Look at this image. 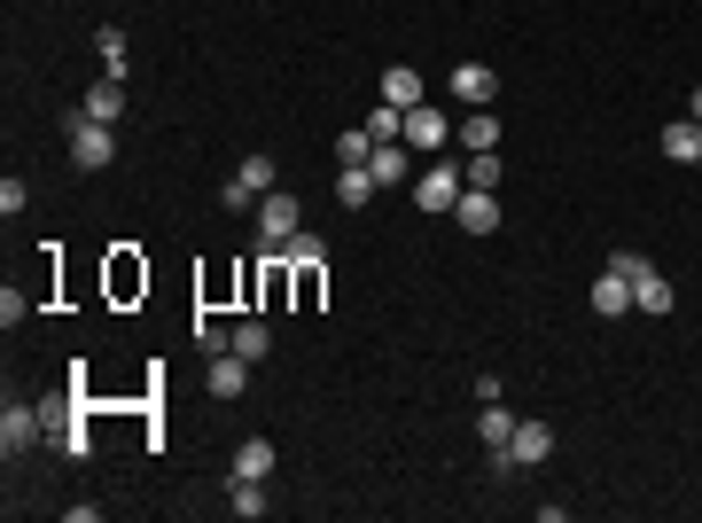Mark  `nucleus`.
<instances>
[{
  "label": "nucleus",
  "instance_id": "nucleus-2",
  "mask_svg": "<svg viewBox=\"0 0 702 523\" xmlns=\"http://www.w3.org/2000/svg\"><path fill=\"white\" fill-rule=\"evenodd\" d=\"M110 156H118V133H110L102 118L78 110V118H70V164H78V172H102Z\"/></svg>",
  "mask_w": 702,
  "mask_h": 523
},
{
  "label": "nucleus",
  "instance_id": "nucleus-16",
  "mask_svg": "<svg viewBox=\"0 0 702 523\" xmlns=\"http://www.w3.org/2000/svg\"><path fill=\"white\" fill-rule=\"evenodd\" d=\"M368 196H375V172H368V164H336V204L360 211Z\"/></svg>",
  "mask_w": 702,
  "mask_h": 523
},
{
  "label": "nucleus",
  "instance_id": "nucleus-26",
  "mask_svg": "<svg viewBox=\"0 0 702 523\" xmlns=\"http://www.w3.org/2000/svg\"><path fill=\"white\" fill-rule=\"evenodd\" d=\"M24 204H32V188H24V181H17V172H9V181H0V211H9V219H17V211H24Z\"/></svg>",
  "mask_w": 702,
  "mask_h": 523
},
{
  "label": "nucleus",
  "instance_id": "nucleus-19",
  "mask_svg": "<svg viewBox=\"0 0 702 523\" xmlns=\"http://www.w3.org/2000/svg\"><path fill=\"white\" fill-rule=\"evenodd\" d=\"M663 156L671 164H702V126L687 118V126H663Z\"/></svg>",
  "mask_w": 702,
  "mask_h": 523
},
{
  "label": "nucleus",
  "instance_id": "nucleus-5",
  "mask_svg": "<svg viewBox=\"0 0 702 523\" xmlns=\"http://www.w3.org/2000/svg\"><path fill=\"white\" fill-rule=\"evenodd\" d=\"M461 188H469V172H453L446 156H437L421 181H414V204H421V211H453V204H461Z\"/></svg>",
  "mask_w": 702,
  "mask_h": 523
},
{
  "label": "nucleus",
  "instance_id": "nucleus-20",
  "mask_svg": "<svg viewBox=\"0 0 702 523\" xmlns=\"http://www.w3.org/2000/svg\"><path fill=\"white\" fill-rule=\"evenodd\" d=\"M368 172H375V188H398V181H406V149H398V141H375Z\"/></svg>",
  "mask_w": 702,
  "mask_h": 523
},
{
  "label": "nucleus",
  "instance_id": "nucleus-27",
  "mask_svg": "<svg viewBox=\"0 0 702 523\" xmlns=\"http://www.w3.org/2000/svg\"><path fill=\"white\" fill-rule=\"evenodd\" d=\"M640 266H648V250H608V274H625V282H633Z\"/></svg>",
  "mask_w": 702,
  "mask_h": 523
},
{
  "label": "nucleus",
  "instance_id": "nucleus-17",
  "mask_svg": "<svg viewBox=\"0 0 702 523\" xmlns=\"http://www.w3.org/2000/svg\"><path fill=\"white\" fill-rule=\"evenodd\" d=\"M476 438H484V446H507V438H515V414H507L500 399H476Z\"/></svg>",
  "mask_w": 702,
  "mask_h": 523
},
{
  "label": "nucleus",
  "instance_id": "nucleus-11",
  "mask_svg": "<svg viewBox=\"0 0 702 523\" xmlns=\"http://www.w3.org/2000/svg\"><path fill=\"white\" fill-rule=\"evenodd\" d=\"M383 102H391V110H421V102H429V86H421L414 63H391V70H383Z\"/></svg>",
  "mask_w": 702,
  "mask_h": 523
},
{
  "label": "nucleus",
  "instance_id": "nucleus-13",
  "mask_svg": "<svg viewBox=\"0 0 702 523\" xmlns=\"http://www.w3.org/2000/svg\"><path fill=\"white\" fill-rule=\"evenodd\" d=\"M78 110H86V118H102V126H118V118H125V78H95Z\"/></svg>",
  "mask_w": 702,
  "mask_h": 523
},
{
  "label": "nucleus",
  "instance_id": "nucleus-12",
  "mask_svg": "<svg viewBox=\"0 0 702 523\" xmlns=\"http://www.w3.org/2000/svg\"><path fill=\"white\" fill-rule=\"evenodd\" d=\"M492 95H500V78H492L484 63H453V102H469V110H492Z\"/></svg>",
  "mask_w": 702,
  "mask_h": 523
},
{
  "label": "nucleus",
  "instance_id": "nucleus-23",
  "mask_svg": "<svg viewBox=\"0 0 702 523\" xmlns=\"http://www.w3.org/2000/svg\"><path fill=\"white\" fill-rule=\"evenodd\" d=\"M461 149H500V118L492 110H469L461 118Z\"/></svg>",
  "mask_w": 702,
  "mask_h": 523
},
{
  "label": "nucleus",
  "instance_id": "nucleus-15",
  "mask_svg": "<svg viewBox=\"0 0 702 523\" xmlns=\"http://www.w3.org/2000/svg\"><path fill=\"white\" fill-rule=\"evenodd\" d=\"M274 461H282V454H274V438H242V446H234V477H257V484H266V477H274Z\"/></svg>",
  "mask_w": 702,
  "mask_h": 523
},
{
  "label": "nucleus",
  "instance_id": "nucleus-9",
  "mask_svg": "<svg viewBox=\"0 0 702 523\" xmlns=\"http://www.w3.org/2000/svg\"><path fill=\"white\" fill-rule=\"evenodd\" d=\"M453 219H461V235H492V227H500V196H492V188H461Z\"/></svg>",
  "mask_w": 702,
  "mask_h": 523
},
{
  "label": "nucleus",
  "instance_id": "nucleus-8",
  "mask_svg": "<svg viewBox=\"0 0 702 523\" xmlns=\"http://www.w3.org/2000/svg\"><path fill=\"white\" fill-rule=\"evenodd\" d=\"M242 383H250V360L234 352V344H227V352H211V368H204V391H211V399H242Z\"/></svg>",
  "mask_w": 702,
  "mask_h": 523
},
{
  "label": "nucleus",
  "instance_id": "nucleus-7",
  "mask_svg": "<svg viewBox=\"0 0 702 523\" xmlns=\"http://www.w3.org/2000/svg\"><path fill=\"white\" fill-rule=\"evenodd\" d=\"M40 429H47L40 406H0V454H9V461L32 454V446H40Z\"/></svg>",
  "mask_w": 702,
  "mask_h": 523
},
{
  "label": "nucleus",
  "instance_id": "nucleus-18",
  "mask_svg": "<svg viewBox=\"0 0 702 523\" xmlns=\"http://www.w3.org/2000/svg\"><path fill=\"white\" fill-rule=\"evenodd\" d=\"M227 508H234L242 523H257V515H266L274 500H266V484H257V477H234V484H227Z\"/></svg>",
  "mask_w": 702,
  "mask_h": 523
},
{
  "label": "nucleus",
  "instance_id": "nucleus-28",
  "mask_svg": "<svg viewBox=\"0 0 702 523\" xmlns=\"http://www.w3.org/2000/svg\"><path fill=\"white\" fill-rule=\"evenodd\" d=\"M687 110H694V126H702V86H694V102H687Z\"/></svg>",
  "mask_w": 702,
  "mask_h": 523
},
{
  "label": "nucleus",
  "instance_id": "nucleus-14",
  "mask_svg": "<svg viewBox=\"0 0 702 523\" xmlns=\"http://www.w3.org/2000/svg\"><path fill=\"white\" fill-rule=\"evenodd\" d=\"M593 313H601V320H625V313H633V282L601 266V282H593Z\"/></svg>",
  "mask_w": 702,
  "mask_h": 523
},
{
  "label": "nucleus",
  "instance_id": "nucleus-22",
  "mask_svg": "<svg viewBox=\"0 0 702 523\" xmlns=\"http://www.w3.org/2000/svg\"><path fill=\"white\" fill-rule=\"evenodd\" d=\"M95 55H102V78H125V32H118V24L95 32Z\"/></svg>",
  "mask_w": 702,
  "mask_h": 523
},
{
  "label": "nucleus",
  "instance_id": "nucleus-10",
  "mask_svg": "<svg viewBox=\"0 0 702 523\" xmlns=\"http://www.w3.org/2000/svg\"><path fill=\"white\" fill-rule=\"evenodd\" d=\"M671 305H679V290H671V282L656 274V266H640V274H633V313H648V320H663Z\"/></svg>",
  "mask_w": 702,
  "mask_h": 523
},
{
  "label": "nucleus",
  "instance_id": "nucleus-25",
  "mask_svg": "<svg viewBox=\"0 0 702 523\" xmlns=\"http://www.w3.org/2000/svg\"><path fill=\"white\" fill-rule=\"evenodd\" d=\"M368 133H375V141H406V110H391V102H375V118H368Z\"/></svg>",
  "mask_w": 702,
  "mask_h": 523
},
{
  "label": "nucleus",
  "instance_id": "nucleus-6",
  "mask_svg": "<svg viewBox=\"0 0 702 523\" xmlns=\"http://www.w3.org/2000/svg\"><path fill=\"white\" fill-rule=\"evenodd\" d=\"M446 133H453V118L437 110V102L406 110V149H421V156H446Z\"/></svg>",
  "mask_w": 702,
  "mask_h": 523
},
{
  "label": "nucleus",
  "instance_id": "nucleus-21",
  "mask_svg": "<svg viewBox=\"0 0 702 523\" xmlns=\"http://www.w3.org/2000/svg\"><path fill=\"white\" fill-rule=\"evenodd\" d=\"M227 344H234V352H242V360L257 368V360H266V352H274V328H266V320H242V328H234Z\"/></svg>",
  "mask_w": 702,
  "mask_h": 523
},
{
  "label": "nucleus",
  "instance_id": "nucleus-24",
  "mask_svg": "<svg viewBox=\"0 0 702 523\" xmlns=\"http://www.w3.org/2000/svg\"><path fill=\"white\" fill-rule=\"evenodd\" d=\"M469 188H500V149H469Z\"/></svg>",
  "mask_w": 702,
  "mask_h": 523
},
{
  "label": "nucleus",
  "instance_id": "nucleus-3",
  "mask_svg": "<svg viewBox=\"0 0 702 523\" xmlns=\"http://www.w3.org/2000/svg\"><path fill=\"white\" fill-rule=\"evenodd\" d=\"M297 227H305V204H297V196H282V188H274L266 204H257V250H282Z\"/></svg>",
  "mask_w": 702,
  "mask_h": 523
},
{
  "label": "nucleus",
  "instance_id": "nucleus-1",
  "mask_svg": "<svg viewBox=\"0 0 702 523\" xmlns=\"http://www.w3.org/2000/svg\"><path fill=\"white\" fill-rule=\"evenodd\" d=\"M547 454H555V422H515V438L492 446V469L507 477V469H531V461H547Z\"/></svg>",
  "mask_w": 702,
  "mask_h": 523
},
{
  "label": "nucleus",
  "instance_id": "nucleus-4",
  "mask_svg": "<svg viewBox=\"0 0 702 523\" xmlns=\"http://www.w3.org/2000/svg\"><path fill=\"white\" fill-rule=\"evenodd\" d=\"M266 196H274V156H242L234 181H227V204H234V211H257Z\"/></svg>",
  "mask_w": 702,
  "mask_h": 523
}]
</instances>
